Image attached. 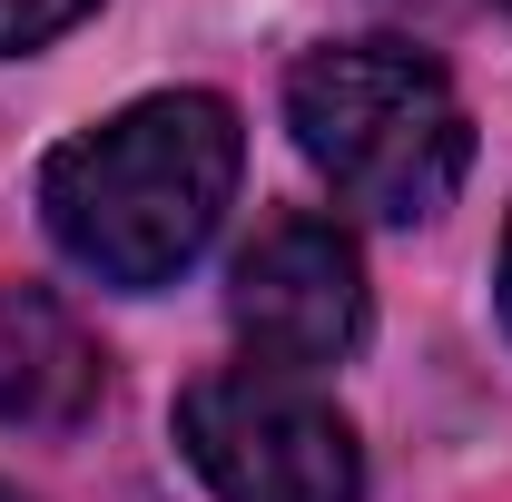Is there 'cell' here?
<instances>
[{
  "label": "cell",
  "instance_id": "5b68a950",
  "mask_svg": "<svg viewBox=\"0 0 512 502\" xmlns=\"http://www.w3.org/2000/svg\"><path fill=\"white\" fill-rule=\"evenodd\" d=\"M109 394V355L50 286H0V424L69 434Z\"/></svg>",
  "mask_w": 512,
  "mask_h": 502
},
{
  "label": "cell",
  "instance_id": "52a82bcc",
  "mask_svg": "<svg viewBox=\"0 0 512 502\" xmlns=\"http://www.w3.org/2000/svg\"><path fill=\"white\" fill-rule=\"evenodd\" d=\"M493 286H503V325H512V227H503V276Z\"/></svg>",
  "mask_w": 512,
  "mask_h": 502
},
{
  "label": "cell",
  "instance_id": "ba28073f",
  "mask_svg": "<svg viewBox=\"0 0 512 502\" xmlns=\"http://www.w3.org/2000/svg\"><path fill=\"white\" fill-rule=\"evenodd\" d=\"M0 502H20V493H10V483H0Z\"/></svg>",
  "mask_w": 512,
  "mask_h": 502
},
{
  "label": "cell",
  "instance_id": "6da1fadb",
  "mask_svg": "<svg viewBox=\"0 0 512 502\" xmlns=\"http://www.w3.org/2000/svg\"><path fill=\"white\" fill-rule=\"evenodd\" d=\"M227 197H237V109L207 89H158L119 119L79 128L40 168V217L60 256L138 296L197 266Z\"/></svg>",
  "mask_w": 512,
  "mask_h": 502
},
{
  "label": "cell",
  "instance_id": "8992f818",
  "mask_svg": "<svg viewBox=\"0 0 512 502\" xmlns=\"http://www.w3.org/2000/svg\"><path fill=\"white\" fill-rule=\"evenodd\" d=\"M99 0H0V60H20V50H50L60 30H79Z\"/></svg>",
  "mask_w": 512,
  "mask_h": 502
},
{
  "label": "cell",
  "instance_id": "7a4b0ae2",
  "mask_svg": "<svg viewBox=\"0 0 512 502\" xmlns=\"http://www.w3.org/2000/svg\"><path fill=\"white\" fill-rule=\"evenodd\" d=\"M286 128L335 178V197L384 227H424L473 168V119H463L453 79L404 40H335L316 60H296Z\"/></svg>",
  "mask_w": 512,
  "mask_h": 502
},
{
  "label": "cell",
  "instance_id": "9c48e42d",
  "mask_svg": "<svg viewBox=\"0 0 512 502\" xmlns=\"http://www.w3.org/2000/svg\"><path fill=\"white\" fill-rule=\"evenodd\" d=\"M503 10H512V0H503Z\"/></svg>",
  "mask_w": 512,
  "mask_h": 502
},
{
  "label": "cell",
  "instance_id": "3957f363",
  "mask_svg": "<svg viewBox=\"0 0 512 502\" xmlns=\"http://www.w3.org/2000/svg\"><path fill=\"white\" fill-rule=\"evenodd\" d=\"M178 443L217 502H365V453L316 375L227 365L178 394Z\"/></svg>",
  "mask_w": 512,
  "mask_h": 502
},
{
  "label": "cell",
  "instance_id": "277c9868",
  "mask_svg": "<svg viewBox=\"0 0 512 502\" xmlns=\"http://www.w3.org/2000/svg\"><path fill=\"white\" fill-rule=\"evenodd\" d=\"M227 325L256 345V365L316 375L365 345V256L335 217H266L247 256L227 266Z\"/></svg>",
  "mask_w": 512,
  "mask_h": 502
}]
</instances>
